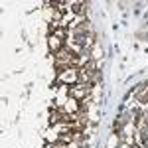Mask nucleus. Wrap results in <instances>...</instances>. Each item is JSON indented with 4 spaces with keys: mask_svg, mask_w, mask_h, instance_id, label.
Masks as SVG:
<instances>
[{
    "mask_svg": "<svg viewBox=\"0 0 148 148\" xmlns=\"http://www.w3.org/2000/svg\"><path fill=\"white\" fill-rule=\"evenodd\" d=\"M59 81H63V83H77L79 81V69H75V67L65 69L63 73H59Z\"/></svg>",
    "mask_w": 148,
    "mask_h": 148,
    "instance_id": "f257e3e1",
    "label": "nucleus"
},
{
    "mask_svg": "<svg viewBox=\"0 0 148 148\" xmlns=\"http://www.w3.org/2000/svg\"><path fill=\"white\" fill-rule=\"evenodd\" d=\"M46 138H47V140H49V142H51V140H59V132H57L56 128H53V130H47Z\"/></svg>",
    "mask_w": 148,
    "mask_h": 148,
    "instance_id": "20e7f679",
    "label": "nucleus"
},
{
    "mask_svg": "<svg viewBox=\"0 0 148 148\" xmlns=\"http://www.w3.org/2000/svg\"><path fill=\"white\" fill-rule=\"evenodd\" d=\"M79 103L75 101V99H67V103H65V111H67L69 114H73V113H77L79 111Z\"/></svg>",
    "mask_w": 148,
    "mask_h": 148,
    "instance_id": "f03ea898",
    "label": "nucleus"
},
{
    "mask_svg": "<svg viewBox=\"0 0 148 148\" xmlns=\"http://www.w3.org/2000/svg\"><path fill=\"white\" fill-rule=\"evenodd\" d=\"M47 44H49V47H51V49H53V51H59V49H61V40H59V38H57V36H49V40H47Z\"/></svg>",
    "mask_w": 148,
    "mask_h": 148,
    "instance_id": "7ed1b4c3",
    "label": "nucleus"
},
{
    "mask_svg": "<svg viewBox=\"0 0 148 148\" xmlns=\"http://www.w3.org/2000/svg\"><path fill=\"white\" fill-rule=\"evenodd\" d=\"M83 10H85V4H81V2L73 4V12H83Z\"/></svg>",
    "mask_w": 148,
    "mask_h": 148,
    "instance_id": "39448f33",
    "label": "nucleus"
}]
</instances>
